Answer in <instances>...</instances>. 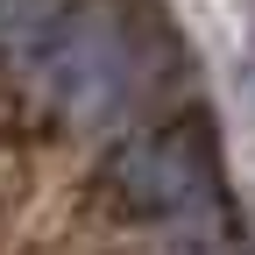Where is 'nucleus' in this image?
I'll list each match as a JSON object with an SVG mask.
<instances>
[{
    "instance_id": "1",
    "label": "nucleus",
    "mask_w": 255,
    "mask_h": 255,
    "mask_svg": "<svg viewBox=\"0 0 255 255\" xmlns=\"http://www.w3.org/2000/svg\"><path fill=\"white\" fill-rule=\"evenodd\" d=\"M149 71H156L149 36L135 28V14L107 7V0H71V14L50 28V43L28 64V78L71 121H121L142 100Z\"/></svg>"
},
{
    "instance_id": "2",
    "label": "nucleus",
    "mask_w": 255,
    "mask_h": 255,
    "mask_svg": "<svg viewBox=\"0 0 255 255\" xmlns=\"http://www.w3.org/2000/svg\"><path fill=\"white\" fill-rule=\"evenodd\" d=\"M100 184H107V199L121 213H135V220H184V227L206 206L227 199L220 191V142H213L206 121H163L149 135L121 142L107 156Z\"/></svg>"
},
{
    "instance_id": "3",
    "label": "nucleus",
    "mask_w": 255,
    "mask_h": 255,
    "mask_svg": "<svg viewBox=\"0 0 255 255\" xmlns=\"http://www.w3.org/2000/svg\"><path fill=\"white\" fill-rule=\"evenodd\" d=\"M191 255H255V241H248V220L220 199V206H206L199 220H191Z\"/></svg>"
}]
</instances>
